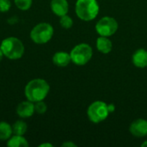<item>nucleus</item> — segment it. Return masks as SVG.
<instances>
[{"instance_id": "12", "label": "nucleus", "mask_w": 147, "mask_h": 147, "mask_svg": "<svg viewBox=\"0 0 147 147\" xmlns=\"http://www.w3.org/2000/svg\"><path fill=\"white\" fill-rule=\"evenodd\" d=\"M71 61V55L66 52L59 51L55 53L53 56V63L59 67H65Z\"/></svg>"}, {"instance_id": "21", "label": "nucleus", "mask_w": 147, "mask_h": 147, "mask_svg": "<svg viewBox=\"0 0 147 147\" xmlns=\"http://www.w3.org/2000/svg\"><path fill=\"white\" fill-rule=\"evenodd\" d=\"M62 146L63 147H76L77 146V145H76V144H74L73 142H71V141H67V142H65V143H63V144H62Z\"/></svg>"}, {"instance_id": "1", "label": "nucleus", "mask_w": 147, "mask_h": 147, "mask_svg": "<svg viewBox=\"0 0 147 147\" xmlns=\"http://www.w3.org/2000/svg\"><path fill=\"white\" fill-rule=\"evenodd\" d=\"M50 90L49 84L42 78H34L30 80L24 88V95L27 100L36 102L44 101Z\"/></svg>"}, {"instance_id": "9", "label": "nucleus", "mask_w": 147, "mask_h": 147, "mask_svg": "<svg viewBox=\"0 0 147 147\" xmlns=\"http://www.w3.org/2000/svg\"><path fill=\"white\" fill-rule=\"evenodd\" d=\"M34 113V102H30L28 100L22 102L18 104L16 108V115L22 119L29 118Z\"/></svg>"}, {"instance_id": "3", "label": "nucleus", "mask_w": 147, "mask_h": 147, "mask_svg": "<svg viewBox=\"0 0 147 147\" xmlns=\"http://www.w3.org/2000/svg\"><path fill=\"white\" fill-rule=\"evenodd\" d=\"M99 9L96 0H77L75 5L76 15L85 22L94 20L99 14Z\"/></svg>"}, {"instance_id": "17", "label": "nucleus", "mask_w": 147, "mask_h": 147, "mask_svg": "<svg viewBox=\"0 0 147 147\" xmlns=\"http://www.w3.org/2000/svg\"><path fill=\"white\" fill-rule=\"evenodd\" d=\"M14 3L19 9L26 11L31 8L33 0H14Z\"/></svg>"}, {"instance_id": "23", "label": "nucleus", "mask_w": 147, "mask_h": 147, "mask_svg": "<svg viewBox=\"0 0 147 147\" xmlns=\"http://www.w3.org/2000/svg\"><path fill=\"white\" fill-rule=\"evenodd\" d=\"M53 146L52 145V144H50V143H42V144H40L39 147H53Z\"/></svg>"}, {"instance_id": "24", "label": "nucleus", "mask_w": 147, "mask_h": 147, "mask_svg": "<svg viewBox=\"0 0 147 147\" xmlns=\"http://www.w3.org/2000/svg\"><path fill=\"white\" fill-rule=\"evenodd\" d=\"M3 57H4V55H3V52H2V50L0 48V62L2 61V59H3Z\"/></svg>"}, {"instance_id": "16", "label": "nucleus", "mask_w": 147, "mask_h": 147, "mask_svg": "<svg viewBox=\"0 0 147 147\" xmlns=\"http://www.w3.org/2000/svg\"><path fill=\"white\" fill-rule=\"evenodd\" d=\"M12 130H13V134L24 135L28 130V125L24 121L18 120L12 125Z\"/></svg>"}, {"instance_id": "2", "label": "nucleus", "mask_w": 147, "mask_h": 147, "mask_svg": "<svg viewBox=\"0 0 147 147\" xmlns=\"http://www.w3.org/2000/svg\"><path fill=\"white\" fill-rule=\"evenodd\" d=\"M0 48L7 59L10 60H16L21 59L25 51L22 41L16 37H7L3 39L0 44Z\"/></svg>"}, {"instance_id": "19", "label": "nucleus", "mask_w": 147, "mask_h": 147, "mask_svg": "<svg viewBox=\"0 0 147 147\" xmlns=\"http://www.w3.org/2000/svg\"><path fill=\"white\" fill-rule=\"evenodd\" d=\"M47 110V106L44 101H39L34 102V111L38 115H44Z\"/></svg>"}, {"instance_id": "15", "label": "nucleus", "mask_w": 147, "mask_h": 147, "mask_svg": "<svg viewBox=\"0 0 147 147\" xmlns=\"http://www.w3.org/2000/svg\"><path fill=\"white\" fill-rule=\"evenodd\" d=\"M13 135L12 126L8 122L0 121V140H8Z\"/></svg>"}, {"instance_id": "18", "label": "nucleus", "mask_w": 147, "mask_h": 147, "mask_svg": "<svg viewBox=\"0 0 147 147\" xmlns=\"http://www.w3.org/2000/svg\"><path fill=\"white\" fill-rule=\"evenodd\" d=\"M59 24L62 28H71L73 25V20L71 19V16H69L67 14L64 15L62 16H60L59 18Z\"/></svg>"}, {"instance_id": "8", "label": "nucleus", "mask_w": 147, "mask_h": 147, "mask_svg": "<svg viewBox=\"0 0 147 147\" xmlns=\"http://www.w3.org/2000/svg\"><path fill=\"white\" fill-rule=\"evenodd\" d=\"M129 131L132 135L137 138L147 136V121L145 119H137L133 121L129 127Z\"/></svg>"}, {"instance_id": "4", "label": "nucleus", "mask_w": 147, "mask_h": 147, "mask_svg": "<svg viewBox=\"0 0 147 147\" xmlns=\"http://www.w3.org/2000/svg\"><path fill=\"white\" fill-rule=\"evenodd\" d=\"M53 28L48 22H40L30 31V39L35 44L42 45L47 43L53 36Z\"/></svg>"}, {"instance_id": "7", "label": "nucleus", "mask_w": 147, "mask_h": 147, "mask_svg": "<svg viewBox=\"0 0 147 147\" xmlns=\"http://www.w3.org/2000/svg\"><path fill=\"white\" fill-rule=\"evenodd\" d=\"M117 21L111 16L102 17L96 24V31L100 36L109 37L116 33L118 30Z\"/></svg>"}, {"instance_id": "10", "label": "nucleus", "mask_w": 147, "mask_h": 147, "mask_svg": "<svg viewBox=\"0 0 147 147\" xmlns=\"http://www.w3.org/2000/svg\"><path fill=\"white\" fill-rule=\"evenodd\" d=\"M50 7L53 13L59 17L66 15L69 10V3L67 0H52Z\"/></svg>"}, {"instance_id": "14", "label": "nucleus", "mask_w": 147, "mask_h": 147, "mask_svg": "<svg viewBox=\"0 0 147 147\" xmlns=\"http://www.w3.org/2000/svg\"><path fill=\"white\" fill-rule=\"evenodd\" d=\"M7 146L9 147H28L29 144L24 135L13 134L7 140Z\"/></svg>"}, {"instance_id": "11", "label": "nucleus", "mask_w": 147, "mask_h": 147, "mask_svg": "<svg viewBox=\"0 0 147 147\" xmlns=\"http://www.w3.org/2000/svg\"><path fill=\"white\" fill-rule=\"evenodd\" d=\"M132 62L138 68L147 67V50L144 48L136 50L132 56Z\"/></svg>"}, {"instance_id": "5", "label": "nucleus", "mask_w": 147, "mask_h": 147, "mask_svg": "<svg viewBox=\"0 0 147 147\" xmlns=\"http://www.w3.org/2000/svg\"><path fill=\"white\" fill-rule=\"evenodd\" d=\"M70 55L72 63H74L76 65L82 66L86 65L91 59L93 50L89 44L80 43L71 49Z\"/></svg>"}, {"instance_id": "20", "label": "nucleus", "mask_w": 147, "mask_h": 147, "mask_svg": "<svg viewBox=\"0 0 147 147\" xmlns=\"http://www.w3.org/2000/svg\"><path fill=\"white\" fill-rule=\"evenodd\" d=\"M11 8L10 0H0V12H8Z\"/></svg>"}, {"instance_id": "13", "label": "nucleus", "mask_w": 147, "mask_h": 147, "mask_svg": "<svg viewBox=\"0 0 147 147\" xmlns=\"http://www.w3.org/2000/svg\"><path fill=\"white\" fill-rule=\"evenodd\" d=\"M96 48L97 50L103 53V54H108L112 51L113 48V43L112 41L106 36H100L96 40Z\"/></svg>"}, {"instance_id": "22", "label": "nucleus", "mask_w": 147, "mask_h": 147, "mask_svg": "<svg viewBox=\"0 0 147 147\" xmlns=\"http://www.w3.org/2000/svg\"><path fill=\"white\" fill-rule=\"evenodd\" d=\"M108 108H109V113H113L115 109V107L113 103H110V104H108Z\"/></svg>"}, {"instance_id": "25", "label": "nucleus", "mask_w": 147, "mask_h": 147, "mask_svg": "<svg viewBox=\"0 0 147 147\" xmlns=\"http://www.w3.org/2000/svg\"><path fill=\"white\" fill-rule=\"evenodd\" d=\"M141 146H142V147H147V140H146L145 142H143V143L141 144Z\"/></svg>"}, {"instance_id": "6", "label": "nucleus", "mask_w": 147, "mask_h": 147, "mask_svg": "<svg viewBox=\"0 0 147 147\" xmlns=\"http://www.w3.org/2000/svg\"><path fill=\"white\" fill-rule=\"evenodd\" d=\"M109 114L108 104L102 101H96L92 102L87 109L89 120L96 124L104 121Z\"/></svg>"}]
</instances>
